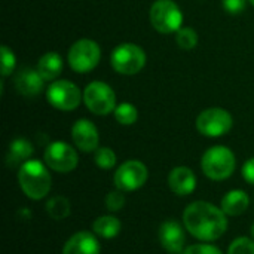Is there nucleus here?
<instances>
[{"label":"nucleus","mask_w":254,"mask_h":254,"mask_svg":"<svg viewBox=\"0 0 254 254\" xmlns=\"http://www.w3.org/2000/svg\"><path fill=\"white\" fill-rule=\"evenodd\" d=\"M183 222L190 235L201 241L219 240L228 229L225 211L205 201L189 204L183 213Z\"/></svg>","instance_id":"1"},{"label":"nucleus","mask_w":254,"mask_h":254,"mask_svg":"<svg viewBox=\"0 0 254 254\" xmlns=\"http://www.w3.org/2000/svg\"><path fill=\"white\" fill-rule=\"evenodd\" d=\"M18 182L30 199H42L51 190V176L46 167L37 159L25 161L19 167Z\"/></svg>","instance_id":"2"},{"label":"nucleus","mask_w":254,"mask_h":254,"mask_svg":"<svg viewBox=\"0 0 254 254\" xmlns=\"http://www.w3.org/2000/svg\"><path fill=\"white\" fill-rule=\"evenodd\" d=\"M201 168L208 179L225 180L235 171V155L225 146L210 147L201 159Z\"/></svg>","instance_id":"3"},{"label":"nucleus","mask_w":254,"mask_h":254,"mask_svg":"<svg viewBox=\"0 0 254 254\" xmlns=\"http://www.w3.org/2000/svg\"><path fill=\"white\" fill-rule=\"evenodd\" d=\"M150 22L159 33H177L182 27L183 15L173 0H156L150 7Z\"/></svg>","instance_id":"4"},{"label":"nucleus","mask_w":254,"mask_h":254,"mask_svg":"<svg viewBox=\"0 0 254 254\" xmlns=\"http://www.w3.org/2000/svg\"><path fill=\"white\" fill-rule=\"evenodd\" d=\"M101 58L100 46L89 39L77 40L68 51L67 60L76 73H89L97 67Z\"/></svg>","instance_id":"5"},{"label":"nucleus","mask_w":254,"mask_h":254,"mask_svg":"<svg viewBox=\"0 0 254 254\" xmlns=\"http://www.w3.org/2000/svg\"><path fill=\"white\" fill-rule=\"evenodd\" d=\"M112 67L121 74H137L146 64L144 51L134 43H124L115 48L110 57Z\"/></svg>","instance_id":"6"},{"label":"nucleus","mask_w":254,"mask_h":254,"mask_svg":"<svg viewBox=\"0 0 254 254\" xmlns=\"http://www.w3.org/2000/svg\"><path fill=\"white\" fill-rule=\"evenodd\" d=\"M83 101L86 107L98 116L109 115L116 109V95L113 89L100 80L91 82L83 92Z\"/></svg>","instance_id":"7"},{"label":"nucleus","mask_w":254,"mask_h":254,"mask_svg":"<svg viewBox=\"0 0 254 254\" xmlns=\"http://www.w3.org/2000/svg\"><path fill=\"white\" fill-rule=\"evenodd\" d=\"M234 125V119L229 112L211 107L204 110L196 119L198 131L205 137H222L231 131Z\"/></svg>","instance_id":"8"},{"label":"nucleus","mask_w":254,"mask_h":254,"mask_svg":"<svg viewBox=\"0 0 254 254\" xmlns=\"http://www.w3.org/2000/svg\"><path fill=\"white\" fill-rule=\"evenodd\" d=\"M46 98L52 107L58 110H64V112H70V110H74L80 104L82 94H80V89L73 82L57 80L51 83V86L48 88Z\"/></svg>","instance_id":"9"},{"label":"nucleus","mask_w":254,"mask_h":254,"mask_svg":"<svg viewBox=\"0 0 254 254\" xmlns=\"http://www.w3.org/2000/svg\"><path fill=\"white\" fill-rule=\"evenodd\" d=\"M77 161L76 150L64 141H54L45 150L46 165L57 173L73 171L77 167Z\"/></svg>","instance_id":"10"},{"label":"nucleus","mask_w":254,"mask_h":254,"mask_svg":"<svg viewBox=\"0 0 254 254\" xmlns=\"http://www.w3.org/2000/svg\"><path fill=\"white\" fill-rule=\"evenodd\" d=\"M147 180V168L140 161H127L115 173V185L122 192L140 189Z\"/></svg>","instance_id":"11"},{"label":"nucleus","mask_w":254,"mask_h":254,"mask_svg":"<svg viewBox=\"0 0 254 254\" xmlns=\"http://www.w3.org/2000/svg\"><path fill=\"white\" fill-rule=\"evenodd\" d=\"M71 138L82 152H94L98 147L97 127L88 119H79L71 128Z\"/></svg>","instance_id":"12"},{"label":"nucleus","mask_w":254,"mask_h":254,"mask_svg":"<svg viewBox=\"0 0 254 254\" xmlns=\"http://www.w3.org/2000/svg\"><path fill=\"white\" fill-rule=\"evenodd\" d=\"M159 241L167 252L180 254L186 244V235L180 223L176 220H167L159 228Z\"/></svg>","instance_id":"13"},{"label":"nucleus","mask_w":254,"mask_h":254,"mask_svg":"<svg viewBox=\"0 0 254 254\" xmlns=\"http://www.w3.org/2000/svg\"><path fill=\"white\" fill-rule=\"evenodd\" d=\"M45 79L39 74L37 70L33 68H21L15 74V88L24 97H36L43 89Z\"/></svg>","instance_id":"14"},{"label":"nucleus","mask_w":254,"mask_h":254,"mask_svg":"<svg viewBox=\"0 0 254 254\" xmlns=\"http://www.w3.org/2000/svg\"><path fill=\"white\" fill-rule=\"evenodd\" d=\"M168 185H170V189L176 195L186 196V195H190L195 190L196 177H195L193 171L189 170L188 167H177L170 173Z\"/></svg>","instance_id":"15"},{"label":"nucleus","mask_w":254,"mask_h":254,"mask_svg":"<svg viewBox=\"0 0 254 254\" xmlns=\"http://www.w3.org/2000/svg\"><path fill=\"white\" fill-rule=\"evenodd\" d=\"M63 254H100V244L94 234L82 231L68 238Z\"/></svg>","instance_id":"16"},{"label":"nucleus","mask_w":254,"mask_h":254,"mask_svg":"<svg viewBox=\"0 0 254 254\" xmlns=\"http://www.w3.org/2000/svg\"><path fill=\"white\" fill-rule=\"evenodd\" d=\"M33 144L25 138H15L9 144V150L6 155V164L7 167L13 168L18 165H22L24 161H27L33 155Z\"/></svg>","instance_id":"17"},{"label":"nucleus","mask_w":254,"mask_h":254,"mask_svg":"<svg viewBox=\"0 0 254 254\" xmlns=\"http://www.w3.org/2000/svg\"><path fill=\"white\" fill-rule=\"evenodd\" d=\"M249 195L244 190H231L222 199V210L228 216H240L249 207Z\"/></svg>","instance_id":"18"},{"label":"nucleus","mask_w":254,"mask_h":254,"mask_svg":"<svg viewBox=\"0 0 254 254\" xmlns=\"http://www.w3.org/2000/svg\"><path fill=\"white\" fill-rule=\"evenodd\" d=\"M63 70V60L55 52L45 54L37 63V71L45 80H54Z\"/></svg>","instance_id":"19"},{"label":"nucleus","mask_w":254,"mask_h":254,"mask_svg":"<svg viewBox=\"0 0 254 254\" xmlns=\"http://www.w3.org/2000/svg\"><path fill=\"white\" fill-rule=\"evenodd\" d=\"M92 231L101 238H115L121 232V222L113 216H101L94 222Z\"/></svg>","instance_id":"20"},{"label":"nucleus","mask_w":254,"mask_h":254,"mask_svg":"<svg viewBox=\"0 0 254 254\" xmlns=\"http://www.w3.org/2000/svg\"><path fill=\"white\" fill-rule=\"evenodd\" d=\"M46 213L54 220H63L70 214V202L64 196H52L46 202Z\"/></svg>","instance_id":"21"},{"label":"nucleus","mask_w":254,"mask_h":254,"mask_svg":"<svg viewBox=\"0 0 254 254\" xmlns=\"http://www.w3.org/2000/svg\"><path fill=\"white\" fill-rule=\"evenodd\" d=\"M138 118L137 109L129 103H122L115 109V119L122 125H132Z\"/></svg>","instance_id":"22"},{"label":"nucleus","mask_w":254,"mask_h":254,"mask_svg":"<svg viewBox=\"0 0 254 254\" xmlns=\"http://www.w3.org/2000/svg\"><path fill=\"white\" fill-rule=\"evenodd\" d=\"M176 42L177 45L185 49V51H190L198 45V34L193 28H180L176 34Z\"/></svg>","instance_id":"23"},{"label":"nucleus","mask_w":254,"mask_h":254,"mask_svg":"<svg viewBox=\"0 0 254 254\" xmlns=\"http://www.w3.org/2000/svg\"><path fill=\"white\" fill-rule=\"evenodd\" d=\"M95 164L103 170H110L116 165V155L110 147H100L94 155Z\"/></svg>","instance_id":"24"},{"label":"nucleus","mask_w":254,"mask_h":254,"mask_svg":"<svg viewBox=\"0 0 254 254\" xmlns=\"http://www.w3.org/2000/svg\"><path fill=\"white\" fill-rule=\"evenodd\" d=\"M0 51H1V76L6 77V76H9V74L13 71V68H15V55H13V52H12L7 46H4V45L0 48Z\"/></svg>","instance_id":"25"},{"label":"nucleus","mask_w":254,"mask_h":254,"mask_svg":"<svg viewBox=\"0 0 254 254\" xmlns=\"http://www.w3.org/2000/svg\"><path fill=\"white\" fill-rule=\"evenodd\" d=\"M228 254H254V243L249 238H237L231 247Z\"/></svg>","instance_id":"26"},{"label":"nucleus","mask_w":254,"mask_h":254,"mask_svg":"<svg viewBox=\"0 0 254 254\" xmlns=\"http://www.w3.org/2000/svg\"><path fill=\"white\" fill-rule=\"evenodd\" d=\"M125 205V196L121 190H115V192H110L107 196H106V207L110 210V211H119L122 210Z\"/></svg>","instance_id":"27"},{"label":"nucleus","mask_w":254,"mask_h":254,"mask_svg":"<svg viewBox=\"0 0 254 254\" xmlns=\"http://www.w3.org/2000/svg\"><path fill=\"white\" fill-rule=\"evenodd\" d=\"M183 254H222V252L213 246H207V244H195L188 247Z\"/></svg>","instance_id":"28"},{"label":"nucleus","mask_w":254,"mask_h":254,"mask_svg":"<svg viewBox=\"0 0 254 254\" xmlns=\"http://www.w3.org/2000/svg\"><path fill=\"white\" fill-rule=\"evenodd\" d=\"M247 6V0H223V7L226 12L237 15L241 13Z\"/></svg>","instance_id":"29"},{"label":"nucleus","mask_w":254,"mask_h":254,"mask_svg":"<svg viewBox=\"0 0 254 254\" xmlns=\"http://www.w3.org/2000/svg\"><path fill=\"white\" fill-rule=\"evenodd\" d=\"M243 176H244L246 182L254 185V158L249 159L244 164V167H243Z\"/></svg>","instance_id":"30"},{"label":"nucleus","mask_w":254,"mask_h":254,"mask_svg":"<svg viewBox=\"0 0 254 254\" xmlns=\"http://www.w3.org/2000/svg\"><path fill=\"white\" fill-rule=\"evenodd\" d=\"M252 235H253V238H254V223H253V226H252Z\"/></svg>","instance_id":"31"},{"label":"nucleus","mask_w":254,"mask_h":254,"mask_svg":"<svg viewBox=\"0 0 254 254\" xmlns=\"http://www.w3.org/2000/svg\"><path fill=\"white\" fill-rule=\"evenodd\" d=\"M250 3H252V4H253V6H254V0H250Z\"/></svg>","instance_id":"32"}]
</instances>
